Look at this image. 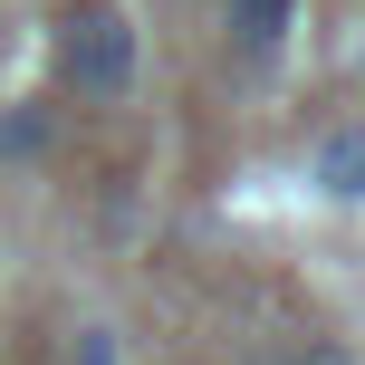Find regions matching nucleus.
<instances>
[{
	"instance_id": "nucleus-1",
	"label": "nucleus",
	"mask_w": 365,
	"mask_h": 365,
	"mask_svg": "<svg viewBox=\"0 0 365 365\" xmlns=\"http://www.w3.org/2000/svg\"><path fill=\"white\" fill-rule=\"evenodd\" d=\"M58 87L77 96V106H115V96L135 87V19L115 10V0H77V10H58Z\"/></svg>"
},
{
	"instance_id": "nucleus-2",
	"label": "nucleus",
	"mask_w": 365,
	"mask_h": 365,
	"mask_svg": "<svg viewBox=\"0 0 365 365\" xmlns=\"http://www.w3.org/2000/svg\"><path fill=\"white\" fill-rule=\"evenodd\" d=\"M308 182L327 202H365V125H336V135H317V154H308Z\"/></svg>"
},
{
	"instance_id": "nucleus-3",
	"label": "nucleus",
	"mask_w": 365,
	"mask_h": 365,
	"mask_svg": "<svg viewBox=\"0 0 365 365\" xmlns=\"http://www.w3.org/2000/svg\"><path fill=\"white\" fill-rule=\"evenodd\" d=\"M221 29H231V48L250 68H269L279 38H289V0H221Z\"/></svg>"
},
{
	"instance_id": "nucleus-4",
	"label": "nucleus",
	"mask_w": 365,
	"mask_h": 365,
	"mask_svg": "<svg viewBox=\"0 0 365 365\" xmlns=\"http://www.w3.org/2000/svg\"><path fill=\"white\" fill-rule=\"evenodd\" d=\"M38 145H48V115H38V106H19L10 125H0V154H38Z\"/></svg>"
},
{
	"instance_id": "nucleus-5",
	"label": "nucleus",
	"mask_w": 365,
	"mask_h": 365,
	"mask_svg": "<svg viewBox=\"0 0 365 365\" xmlns=\"http://www.w3.org/2000/svg\"><path fill=\"white\" fill-rule=\"evenodd\" d=\"M77 365H115V336H106V327H87V336H77Z\"/></svg>"
},
{
	"instance_id": "nucleus-6",
	"label": "nucleus",
	"mask_w": 365,
	"mask_h": 365,
	"mask_svg": "<svg viewBox=\"0 0 365 365\" xmlns=\"http://www.w3.org/2000/svg\"><path fill=\"white\" fill-rule=\"evenodd\" d=\"M289 365H346V346H336V336H308V346H298Z\"/></svg>"
}]
</instances>
